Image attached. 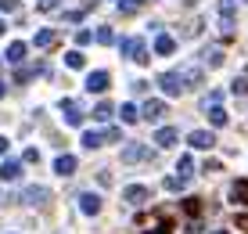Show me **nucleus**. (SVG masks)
<instances>
[{
    "label": "nucleus",
    "instance_id": "33",
    "mask_svg": "<svg viewBox=\"0 0 248 234\" xmlns=\"http://www.w3.org/2000/svg\"><path fill=\"white\" fill-rule=\"evenodd\" d=\"M22 159H25V162H40V151H36V148H25Z\"/></svg>",
    "mask_w": 248,
    "mask_h": 234
},
{
    "label": "nucleus",
    "instance_id": "9",
    "mask_svg": "<svg viewBox=\"0 0 248 234\" xmlns=\"http://www.w3.org/2000/svg\"><path fill=\"white\" fill-rule=\"evenodd\" d=\"M148 159H151L148 144H130V148H123V162H148Z\"/></svg>",
    "mask_w": 248,
    "mask_h": 234
},
{
    "label": "nucleus",
    "instance_id": "39",
    "mask_svg": "<svg viewBox=\"0 0 248 234\" xmlns=\"http://www.w3.org/2000/svg\"><path fill=\"white\" fill-rule=\"evenodd\" d=\"M7 151V137H0V155H4Z\"/></svg>",
    "mask_w": 248,
    "mask_h": 234
},
{
    "label": "nucleus",
    "instance_id": "24",
    "mask_svg": "<svg viewBox=\"0 0 248 234\" xmlns=\"http://www.w3.org/2000/svg\"><path fill=\"white\" fill-rule=\"evenodd\" d=\"M219 18L227 25H234V0H219Z\"/></svg>",
    "mask_w": 248,
    "mask_h": 234
},
{
    "label": "nucleus",
    "instance_id": "36",
    "mask_svg": "<svg viewBox=\"0 0 248 234\" xmlns=\"http://www.w3.org/2000/svg\"><path fill=\"white\" fill-rule=\"evenodd\" d=\"M184 234H202V223H198V220H194V223H191V227H187Z\"/></svg>",
    "mask_w": 248,
    "mask_h": 234
},
{
    "label": "nucleus",
    "instance_id": "29",
    "mask_svg": "<svg viewBox=\"0 0 248 234\" xmlns=\"http://www.w3.org/2000/svg\"><path fill=\"white\" fill-rule=\"evenodd\" d=\"M187 187V180H180V177H166V191H184Z\"/></svg>",
    "mask_w": 248,
    "mask_h": 234
},
{
    "label": "nucleus",
    "instance_id": "1",
    "mask_svg": "<svg viewBox=\"0 0 248 234\" xmlns=\"http://www.w3.org/2000/svg\"><path fill=\"white\" fill-rule=\"evenodd\" d=\"M202 112H209L212 126H227V112H223V90H212L202 98Z\"/></svg>",
    "mask_w": 248,
    "mask_h": 234
},
{
    "label": "nucleus",
    "instance_id": "3",
    "mask_svg": "<svg viewBox=\"0 0 248 234\" xmlns=\"http://www.w3.org/2000/svg\"><path fill=\"white\" fill-rule=\"evenodd\" d=\"M158 86H162V94H166V98H180V94L187 90V83H184L180 72H162V76H158Z\"/></svg>",
    "mask_w": 248,
    "mask_h": 234
},
{
    "label": "nucleus",
    "instance_id": "26",
    "mask_svg": "<svg viewBox=\"0 0 248 234\" xmlns=\"http://www.w3.org/2000/svg\"><path fill=\"white\" fill-rule=\"evenodd\" d=\"M54 40H58V36H54V29H40V33H36V40H32V43H36V47H50Z\"/></svg>",
    "mask_w": 248,
    "mask_h": 234
},
{
    "label": "nucleus",
    "instance_id": "28",
    "mask_svg": "<svg viewBox=\"0 0 248 234\" xmlns=\"http://www.w3.org/2000/svg\"><path fill=\"white\" fill-rule=\"evenodd\" d=\"M144 4H148V0H123V4H119V11L130 15V11H137V7H144Z\"/></svg>",
    "mask_w": 248,
    "mask_h": 234
},
{
    "label": "nucleus",
    "instance_id": "17",
    "mask_svg": "<svg viewBox=\"0 0 248 234\" xmlns=\"http://www.w3.org/2000/svg\"><path fill=\"white\" fill-rule=\"evenodd\" d=\"M176 50V40L169 36V33H158L155 36V54H173Z\"/></svg>",
    "mask_w": 248,
    "mask_h": 234
},
{
    "label": "nucleus",
    "instance_id": "34",
    "mask_svg": "<svg viewBox=\"0 0 248 234\" xmlns=\"http://www.w3.org/2000/svg\"><path fill=\"white\" fill-rule=\"evenodd\" d=\"M0 11H18V0H0Z\"/></svg>",
    "mask_w": 248,
    "mask_h": 234
},
{
    "label": "nucleus",
    "instance_id": "4",
    "mask_svg": "<svg viewBox=\"0 0 248 234\" xmlns=\"http://www.w3.org/2000/svg\"><path fill=\"white\" fill-rule=\"evenodd\" d=\"M187 144H191L194 151H212V144H216V134H212V130H191Z\"/></svg>",
    "mask_w": 248,
    "mask_h": 234
},
{
    "label": "nucleus",
    "instance_id": "5",
    "mask_svg": "<svg viewBox=\"0 0 248 234\" xmlns=\"http://www.w3.org/2000/svg\"><path fill=\"white\" fill-rule=\"evenodd\" d=\"M18 198H22L25 205H44L47 198H50V191H47V187H40V184H29V187H22Z\"/></svg>",
    "mask_w": 248,
    "mask_h": 234
},
{
    "label": "nucleus",
    "instance_id": "22",
    "mask_svg": "<svg viewBox=\"0 0 248 234\" xmlns=\"http://www.w3.org/2000/svg\"><path fill=\"white\" fill-rule=\"evenodd\" d=\"M101 144H105V137H101L97 130H87V134H83V148L93 151V148H101Z\"/></svg>",
    "mask_w": 248,
    "mask_h": 234
},
{
    "label": "nucleus",
    "instance_id": "40",
    "mask_svg": "<svg viewBox=\"0 0 248 234\" xmlns=\"http://www.w3.org/2000/svg\"><path fill=\"white\" fill-rule=\"evenodd\" d=\"M4 94H7V86H4V80H0V98H4Z\"/></svg>",
    "mask_w": 248,
    "mask_h": 234
},
{
    "label": "nucleus",
    "instance_id": "13",
    "mask_svg": "<svg viewBox=\"0 0 248 234\" xmlns=\"http://www.w3.org/2000/svg\"><path fill=\"white\" fill-rule=\"evenodd\" d=\"M22 177V162L18 159H4L0 162V180H18Z\"/></svg>",
    "mask_w": 248,
    "mask_h": 234
},
{
    "label": "nucleus",
    "instance_id": "7",
    "mask_svg": "<svg viewBox=\"0 0 248 234\" xmlns=\"http://www.w3.org/2000/svg\"><path fill=\"white\" fill-rule=\"evenodd\" d=\"M162 116H166V101H158V98L144 101V108H140V119H148V123H158Z\"/></svg>",
    "mask_w": 248,
    "mask_h": 234
},
{
    "label": "nucleus",
    "instance_id": "38",
    "mask_svg": "<svg viewBox=\"0 0 248 234\" xmlns=\"http://www.w3.org/2000/svg\"><path fill=\"white\" fill-rule=\"evenodd\" d=\"M237 227H245V231H248V216H237Z\"/></svg>",
    "mask_w": 248,
    "mask_h": 234
},
{
    "label": "nucleus",
    "instance_id": "27",
    "mask_svg": "<svg viewBox=\"0 0 248 234\" xmlns=\"http://www.w3.org/2000/svg\"><path fill=\"white\" fill-rule=\"evenodd\" d=\"M230 90H234L237 98H245V94H248V80H245V76H237V80L230 83Z\"/></svg>",
    "mask_w": 248,
    "mask_h": 234
},
{
    "label": "nucleus",
    "instance_id": "31",
    "mask_svg": "<svg viewBox=\"0 0 248 234\" xmlns=\"http://www.w3.org/2000/svg\"><path fill=\"white\" fill-rule=\"evenodd\" d=\"M90 40H93L90 29H79V33H76V43H79V47H83V43H90Z\"/></svg>",
    "mask_w": 248,
    "mask_h": 234
},
{
    "label": "nucleus",
    "instance_id": "8",
    "mask_svg": "<svg viewBox=\"0 0 248 234\" xmlns=\"http://www.w3.org/2000/svg\"><path fill=\"white\" fill-rule=\"evenodd\" d=\"M108 86H112V76H108L105 68H97V72L87 76V90L90 94H101V90H108Z\"/></svg>",
    "mask_w": 248,
    "mask_h": 234
},
{
    "label": "nucleus",
    "instance_id": "35",
    "mask_svg": "<svg viewBox=\"0 0 248 234\" xmlns=\"http://www.w3.org/2000/svg\"><path fill=\"white\" fill-rule=\"evenodd\" d=\"M62 4V0H40V7H44V11H50V7H58Z\"/></svg>",
    "mask_w": 248,
    "mask_h": 234
},
{
    "label": "nucleus",
    "instance_id": "14",
    "mask_svg": "<svg viewBox=\"0 0 248 234\" xmlns=\"http://www.w3.org/2000/svg\"><path fill=\"white\" fill-rule=\"evenodd\" d=\"M25 54H29V47H25L22 40H15L11 47L4 50V58H7V62H11V65H18V62H25Z\"/></svg>",
    "mask_w": 248,
    "mask_h": 234
},
{
    "label": "nucleus",
    "instance_id": "21",
    "mask_svg": "<svg viewBox=\"0 0 248 234\" xmlns=\"http://www.w3.org/2000/svg\"><path fill=\"white\" fill-rule=\"evenodd\" d=\"M112 116H115V105H112V101H101V105L93 108V119H101V123H108Z\"/></svg>",
    "mask_w": 248,
    "mask_h": 234
},
{
    "label": "nucleus",
    "instance_id": "37",
    "mask_svg": "<svg viewBox=\"0 0 248 234\" xmlns=\"http://www.w3.org/2000/svg\"><path fill=\"white\" fill-rule=\"evenodd\" d=\"M148 234H169V223H162V227H155V231H148Z\"/></svg>",
    "mask_w": 248,
    "mask_h": 234
},
{
    "label": "nucleus",
    "instance_id": "15",
    "mask_svg": "<svg viewBox=\"0 0 248 234\" xmlns=\"http://www.w3.org/2000/svg\"><path fill=\"white\" fill-rule=\"evenodd\" d=\"M202 62L209 65V68L223 65V47H219V43H209V47H205V58H202Z\"/></svg>",
    "mask_w": 248,
    "mask_h": 234
},
{
    "label": "nucleus",
    "instance_id": "18",
    "mask_svg": "<svg viewBox=\"0 0 248 234\" xmlns=\"http://www.w3.org/2000/svg\"><path fill=\"white\" fill-rule=\"evenodd\" d=\"M54 173H62V177H72V173H76V159H72V155H58Z\"/></svg>",
    "mask_w": 248,
    "mask_h": 234
},
{
    "label": "nucleus",
    "instance_id": "11",
    "mask_svg": "<svg viewBox=\"0 0 248 234\" xmlns=\"http://www.w3.org/2000/svg\"><path fill=\"white\" fill-rule=\"evenodd\" d=\"M148 187H144V184H130V187H126V191H123V198H126V202H130V205H144V202H148Z\"/></svg>",
    "mask_w": 248,
    "mask_h": 234
},
{
    "label": "nucleus",
    "instance_id": "41",
    "mask_svg": "<svg viewBox=\"0 0 248 234\" xmlns=\"http://www.w3.org/2000/svg\"><path fill=\"white\" fill-rule=\"evenodd\" d=\"M4 29H7V25H4V22H0V36H4Z\"/></svg>",
    "mask_w": 248,
    "mask_h": 234
},
{
    "label": "nucleus",
    "instance_id": "6",
    "mask_svg": "<svg viewBox=\"0 0 248 234\" xmlns=\"http://www.w3.org/2000/svg\"><path fill=\"white\" fill-rule=\"evenodd\" d=\"M76 205H79V213H87V216H97V213H101V195H93V191H83L79 198H76Z\"/></svg>",
    "mask_w": 248,
    "mask_h": 234
},
{
    "label": "nucleus",
    "instance_id": "2",
    "mask_svg": "<svg viewBox=\"0 0 248 234\" xmlns=\"http://www.w3.org/2000/svg\"><path fill=\"white\" fill-rule=\"evenodd\" d=\"M119 47H123V54L130 58V62H137V65H148V43H144L140 36H126L123 43H119Z\"/></svg>",
    "mask_w": 248,
    "mask_h": 234
},
{
    "label": "nucleus",
    "instance_id": "42",
    "mask_svg": "<svg viewBox=\"0 0 248 234\" xmlns=\"http://www.w3.org/2000/svg\"><path fill=\"white\" fill-rule=\"evenodd\" d=\"M216 234H227V231H216Z\"/></svg>",
    "mask_w": 248,
    "mask_h": 234
},
{
    "label": "nucleus",
    "instance_id": "16",
    "mask_svg": "<svg viewBox=\"0 0 248 234\" xmlns=\"http://www.w3.org/2000/svg\"><path fill=\"white\" fill-rule=\"evenodd\" d=\"M176 137H180V134H176L173 126H162L158 134H155V144H158V148H173V144H176Z\"/></svg>",
    "mask_w": 248,
    "mask_h": 234
},
{
    "label": "nucleus",
    "instance_id": "12",
    "mask_svg": "<svg viewBox=\"0 0 248 234\" xmlns=\"http://www.w3.org/2000/svg\"><path fill=\"white\" fill-rule=\"evenodd\" d=\"M62 112H65V123H68V126H79V123H83V108L76 105V101L65 98V101H62Z\"/></svg>",
    "mask_w": 248,
    "mask_h": 234
},
{
    "label": "nucleus",
    "instance_id": "32",
    "mask_svg": "<svg viewBox=\"0 0 248 234\" xmlns=\"http://www.w3.org/2000/svg\"><path fill=\"white\" fill-rule=\"evenodd\" d=\"M101 137H105V141H119V137H123V134H119L115 126H108V130H101Z\"/></svg>",
    "mask_w": 248,
    "mask_h": 234
},
{
    "label": "nucleus",
    "instance_id": "30",
    "mask_svg": "<svg viewBox=\"0 0 248 234\" xmlns=\"http://www.w3.org/2000/svg\"><path fill=\"white\" fill-rule=\"evenodd\" d=\"M93 40H97V43H112V40H115V33L105 25V29H97V33H93Z\"/></svg>",
    "mask_w": 248,
    "mask_h": 234
},
{
    "label": "nucleus",
    "instance_id": "19",
    "mask_svg": "<svg viewBox=\"0 0 248 234\" xmlns=\"http://www.w3.org/2000/svg\"><path fill=\"white\" fill-rule=\"evenodd\" d=\"M176 177H180V180H191L194 177V155H184V159L176 162Z\"/></svg>",
    "mask_w": 248,
    "mask_h": 234
},
{
    "label": "nucleus",
    "instance_id": "20",
    "mask_svg": "<svg viewBox=\"0 0 248 234\" xmlns=\"http://www.w3.org/2000/svg\"><path fill=\"white\" fill-rule=\"evenodd\" d=\"M180 76H184V83H187V86H202V80H205V72H202V68H194V65H191V68H184Z\"/></svg>",
    "mask_w": 248,
    "mask_h": 234
},
{
    "label": "nucleus",
    "instance_id": "25",
    "mask_svg": "<svg viewBox=\"0 0 248 234\" xmlns=\"http://www.w3.org/2000/svg\"><path fill=\"white\" fill-rule=\"evenodd\" d=\"M119 116H123V123H137L140 119V112H137V105H123V108H115Z\"/></svg>",
    "mask_w": 248,
    "mask_h": 234
},
{
    "label": "nucleus",
    "instance_id": "23",
    "mask_svg": "<svg viewBox=\"0 0 248 234\" xmlns=\"http://www.w3.org/2000/svg\"><path fill=\"white\" fill-rule=\"evenodd\" d=\"M65 65H68V68H83V65H87V54H79V47L68 50V54H65Z\"/></svg>",
    "mask_w": 248,
    "mask_h": 234
},
{
    "label": "nucleus",
    "instance_id": "10",
    "mask_svg": "<svg viewBox=\"0 0 248 234\" xmlns=\"http://www.w3.org/2000/svg\"><path fill=\"white\" fill-rule=\"evenodd\" d=\"M230 202L234 205H248V180L237 177L234 184H230Z\"/></svg>",
    "mask_w": 248,
    "mask_h": 234
}]
</instances>
